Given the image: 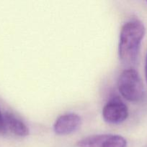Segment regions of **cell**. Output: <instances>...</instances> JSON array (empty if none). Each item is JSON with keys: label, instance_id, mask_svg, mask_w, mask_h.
Returning <instances> with one entry per match:
<instances>
[{"label": "cell", "instance_id": "cell-4", "mask_svg": "<svg viewBox=\"0 0 147 147\" xmlns=\"http://www.w3.org/2000/svg\"><path fill=\"white\" fill-rule=\"evenodd\" d=\"M128 116V107L122 100L118 98L108 101L102 109V117L107 123L118 124L125 121Z\"/></svg>", "mask_w": 147, "mask_h": 147}, {"label": "cell", "instance_id": "cell-5", "mask_svg": "<svg viewBox=\"0 0 147 147\" xmlns=\"http://www.w3.org/2000/svg\"><path fill=\"white\" fill-rule=\"evenodd\" d=\"M82 119L79 115L68 113L59 116L53 124V131L58 135L64 136L76 131L80 126Z\"/></svg>", "mask_w": 147, "mask_h": 147}, {"label": "cell", "instance_id": "cell-8", "mask_svg": "<svg viewBox=\"0 0 147 147\" xmlns=\"http://www.w3.org/2000/svg\"><path fill=\"white\" fill-rule=\"evenodd\" d=\"M145 76H146V82H147V53H146V63H145Z\"/></svg>", "mask_w": 147, "mask_h": 147}, {"label": "cell", "instance_id": "cell-7", "mask_svg": "<svg viewBox=\"0 0 147 147\" xmlns=\"http://www.w3.org/2000/svg\"><path fill=\"white\" fill-rule=\"evenodd\" d=\"M7 131V127L5 125V121H4V116L1 111H0V134H3Z\"/></svg>", "mask_w": 147, "mask_h": 147}, {"label": "cell", "instance_id": "cell-3", "mask_svg": "<svg viewBox=\"0 0 147 147\" xmlns=\"http://www.w3.org/2000/svg\"><path fill=\"white\" fill-rule=\"evenodd\" d=\"M78 147H126L127 141L122 136L110 134H95L83 138L76 143Z\"/></svg>", "mask_w": 147, "mask_h": 147}, {"label": "cell", "instance_id": "cell-1", "mask_svg": "<svg viewBox=\"0 0 147 147\" xmlns=\"http://www.w3.org/2000/svg\"><path fill=\"white\" fill-rule=\"evenodd\" d=\"M144 34L145 27L138 20H131L123 24L120 33L118 55L124 65L135 63Z\"/></svg>", "mask_w": 147, "mask_h": 147}, {"label": "cell", "instance_id": "cell-2", "mask_svg": "<svg viewBox=\"0 0 147 147\" xmlns=\"http://www.w3.org/2000/svg\"><path fill=\"white\" fill-rule=\"evenodd\" d=\"M118 87L120 93L128 101L138 102L144 98V84L135 69H125L120 73Z\"/></svg>", "mask_w": 147, "mask_h": 147}, {"label": "cell", "instance_id": "cell-6", "mask_svg": "<svg viewBox=\"0 0 147 147\" xmlns=\"http://www.w3.org/2000/svg\"><path fill=\"white\" fill-rule=\"evenodd\" d=\"M4 116L7 130L18 136H26L29 134L30 131L27 125L15 115L10 112H6Z\"/></svg>", "mask_w": 147, "mask_h": 147}]
</instances>
